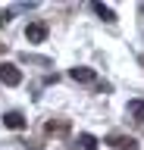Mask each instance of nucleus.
I'll use <instances>...</instances> for the list:
<instances>
[{"label": "nucleus", "instance_id": "f257e3e1", "mask_svg": "<svg viewBox=\"0 0 144 150\" xmlns=\"http://www.w3.org/2000/svg\"><path fill=\"white\" fill-rule=\"evenodd\" d=\"M0 81L6 84V88H19L22 84V69L16 63H3L0 66Z\"/></svg>", "mask_w": 144, "mask_h": 150}, {"label": "nucleus", "instance_id": "f03ea898", "mask_svg": "<svg viewBox=\"0 0 144 150\" xmlns=\"http://www.w3.org/2000/svg\"><path fill=\"white\" fill-rule=\"evenodd\" d=\"M25 41L28 44H44L47 41V25L44 22H28L25 25Z\"/></svg>", "mask_w": 144, "mask_h": 150}, {"label": "nucleus", "instance_id": "7ed1b4c3", "mask_svg": "<svg viewBox=\"0 0 144 150\" xmlns=\"http://www.w3.org/2000/svg\"><path fill=\"white\" fill-rule=\"evenodd\" d=\"M69 128H72V122L63 119V116H57V119H50L47 125H44V131H47V134H57V138H66Z\"/></svg>", "mask_w": 144, "mask_h": 150}, {"label": "nucleus", "instance_id": "20e7f679", "mask_svg": "<svg viewBox=\"0 0 144 150\" xmlns=\"http://www.w3.org/2000/svg\"><path fill=\"white\" fill-rule=\"evenodd\" d=\"M104 144H110V147H116V150H138L135 138H125V134H110Z\"/></svg>", "mask_w": 144, "mask_h": 150}, {"label": "nucleus", "instance_id": "39448f33", "mask_svg": "<svg viewBox=\"0 0 144 150\" xmlns=\"http://www.w3.org/2000/svg\"><path fill=\"white\" fill-rule=\"evenodd\" d=\"M3 125L13 128V131H22L25 128V116H22L19 110H10V112H3Z\"/></svg>", "mask_w": 144, "mask_h": 150}, {"label": "nucleus", "instance_id": "423d86ee", "mask_svg": "<svg viewBox=\"0 0 144 150\" xmlns=\"http://www.w3.org/2000/svg\"><path fill=\"white\" fill-rule=\"evenodd\" d=\"M69 78H75V81H85V84H91L97 78V72L94 69H88V66H75V69H69Z\"/></svg>", "mask_w": 144, "mask_h": 150}, {"label": "nucleus", "instance_id": "0eeeda50", "mask_svg": "<svg viewBox=\"0 0 144 150\" xmlns=\"http://www.w3.org/2000/svg\"><path fill=\"white\" fill-rule=\"evenodd\" d=\"M125 112H128V116H132L135 122H144V100H128Z\"/></svg>", "mask_w": 144, "mask_h": 150}, {"label": "nucleus", "instance_id": "6e6552de", "mask_svg": "<svg viewBox=\"0 0 144 150\" xmlns=\"http://www.w3.org/2000/svg\"><path fill=\"white\" fill-rule=\"evenodd\" d=\"M91 9H94V13L104 19V22H116V13L106 6V3H91Z\"/></svg>", "mask_w": 144, "mask_h": 150}, {"label": "nucleus", "instance_id": "1a4fd4ad", "mask_svg": "<svg viewBox=\"0 0 144 150\" xmlns=\"http://www.w3.org/2000/svg\"><path fill=\"white\" fill-rule=\"evenodd\" d=\"M78 144H82V150H97V138H94V134H82Z\"/></svg>", "mask_w": 144, "mask_h": 150}, {"label": "nucleus", "instance_id": "9d476101", "mask_svg": "<svg viewBox=\"0 0 144 150\" xmlns=\"http://www.w3.org/2000/svg\"><path fill=\"white\" fill-rule=\"evenodd\" d=\"M6 22H10V16H6V13H0V25H6Z\"/></svg>", "mask_w": 144, "mask_h": 150}, {"label": "nucleus", "instance_id": "9b49d317", "mask_svg": "<svg viewBox=\"0 0 144 150\" xmlns=\"http://www.w3.org/2000/svg\"><path fill=\"white\" fill-rule=\"evenodd\" d=\"M138 128H141V131H144V122H138Z\"/></svg>", "mask_w": 144, "mask_h": 150}, {"label": "nucleus", "instance_id": "f8f14e48", "mask_svg": "<svg viewBox=\"0 0 144 150\" xmlns=\"http://www.w3.org/2000/svg\"><path fill=\"white\" fill-rule=\"evenodd\" d=\"M141 13H144V3H141Z\"/></svg>", "mask_w": 144, "mask_h": 150}]
</instances>
